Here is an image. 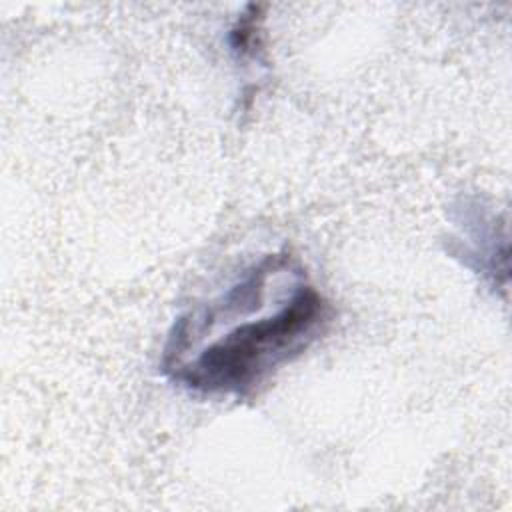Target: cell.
<instances>
[{"label": "cell", "mask_w": 512, "mask_h": 512, "mask_svg": "<svg viewBox=\"0 0 512 512\" xmlns=\"http://www.w3.org/2000/svg\"><path fill=\"white\" fill-rule=\"evenodd\" d=\"M328 300L310 284L294 286L274 312L242 320L212 340L192 360L166 374L202 394L252 396L282 364L300 356L330 320Z\"/></svg>", "instance_id": "1"}]
</instances>
